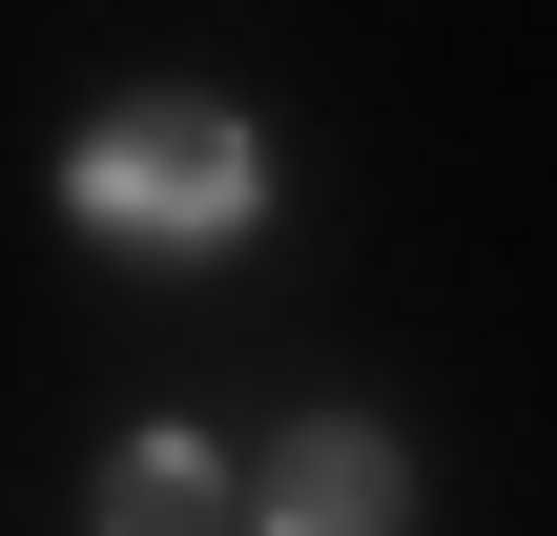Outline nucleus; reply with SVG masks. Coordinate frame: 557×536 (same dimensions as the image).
<instances>
[{
  "label": "nucleus",
  "mask_w": 557,
  "mask_h": 536,
  "mask_svg": "<svg viewBox=\"0 0 557 536\" xmlns=\"http://www.w3.org/2000/svg\"><path fill=\"white\" fill-rule=\"evenodd\" d=\"M248 516H269V536H413V454H393L372 413H310V434L269 454Z\"/></svg>",
  "instance_id": "nucleus-2"
},
{
  "label": "nucleus",
  "mask_w": 557,
  "mask_h": 536,
  "mask_svg": "<svg viewBox=\"0 0 557 536\" xmlns=\"http://www.w3.org/2000/svg\"><path fill=\"white\" fill-rule=\"evenodd\" d=\"M103 536H227V454L124 434V454H103Z\"/></svg>",
  "instance_id": "nucleus-3"
},
{
  "label": "nucleus",
  "mask_w": 557,
  "mask_h": 536,
  "mask_svg": "<svg viewBox=\"0 0 557 536\" xmlns=\"http://www.w3.org/2000/svg\"><path fill=\"white\" fill-rule=\"evenodd\" d=\"M248 207H269V145H248L227 103L145 83V103L83 124V227H103V248H227Z\"/></svg>",
  "instance_id": "nucleus-1"
}]
</instances>
